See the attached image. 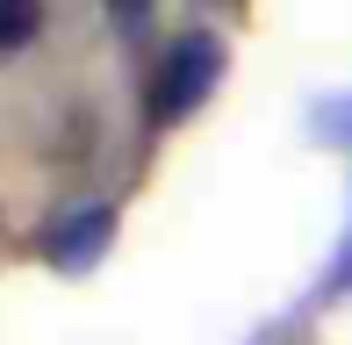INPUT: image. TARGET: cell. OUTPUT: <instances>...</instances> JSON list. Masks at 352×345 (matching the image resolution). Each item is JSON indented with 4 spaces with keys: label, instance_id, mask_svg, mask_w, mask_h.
Here are the masks:
<instances>
[{
    "label": "cell",
    "instance_id": "6da1fadb",
    "mask_svg": "<svg viewBox=\"0 0 352 345\" xmlns=\"http://www.w3.org/2000/svg\"><path fill=\"white\" fill-rule=\"evenodd\" d=\"M216 80H223V43L209 36V29L173 36V51L158 58V80H151V115L158 122H187L216 93Z\"/></svg>",
    "mask_w": 352,
    "mask_h": 345
},
{
    "label": "cell",
    "instance_id": "7a4b0ae2",
    "mask_svg": "<svg viewBox=\"0 0 352 345\" xmlns=\"http://www.w3.org/2000/svg\"><path fill=\"white\" fill-rule=\"evenodd\" d=\"M108 245H116V209H108V201H87V209H65L51 223L43 259H51L58 274H87V266H101Z\"/></svg>",
    "mask_w": 352,
    "mask_h": 345
},
{
    "label": "cell",
    "instance_id": "3957f363",
    "mask_svg": "<svg viewBox=\"0 0 352 345\" xmlns=\"http://www.w3.org/2000/svg\"><path fill=\"white\" fill-rule=\"evenodd\" d=\"M36 29H43V8H36V0H0V58L22 51V43H36Z\"/></svg>",
    "mask_w": 352,
    "mask_h": 345
},
{
    "label": "cell",
    "instance_id": "277c9868",
    "mask_svg": "<svg viewBox=\"0 0 352 345\" xmlns=\"http://www.w3.org/2000/svg\"><path fill=\"white\" fill-rule=\"evenodd\" d=\"M108 14H116L122 36H144V29H151V0H108Z\"/></svg>",
    "mask_w": 352,
    "mask_h": 345
}]
</instances>
